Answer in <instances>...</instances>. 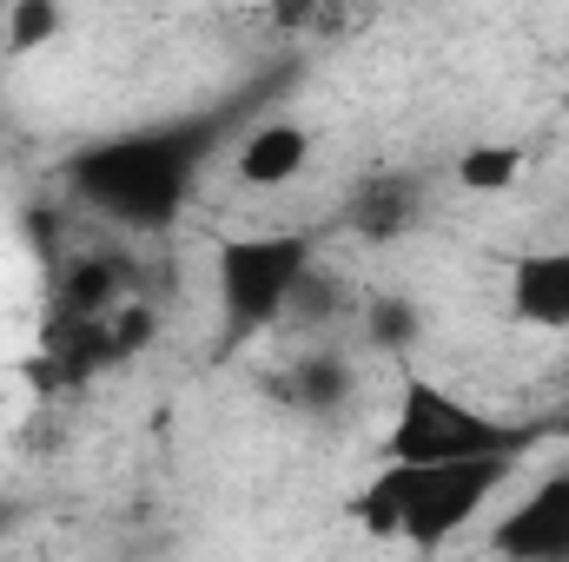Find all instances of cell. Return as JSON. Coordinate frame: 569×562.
Returning <instances> with one entry per match:
<instances>
[{
  "mask_svg": "<svg viewBox=\"0 0 569 562\" xmlns=\"http://www.w3.org/2000/svg\"><path fill=\"white\" fill-rule=\"evenodd\" d=\"M232 120H239V107H232V113H192V120L127 127V133H113V140L80 145V152L67 159V185H73L93 212L120 219L127 232H159V225H172L179 205L192 199L206 159L219 152V140H226Z\"/></svg>",
  "mask_w": 569,
  "mask_h": 562,
  "instance_id": "cell-1",
  "label": "cell"
},
{
  "mask_svg": "<svg viewBox=\"0 0 569 562\" xmlns=\"http://www.w3.org/2000/svg\"><path fill=\"white\" fill-rule=\"evenodd\" d=\"M510 476V456L483 463H385L358 496L351 516L365 536H398L411 550H443Z\"/></svg>",
  "mask_w": 569,
  "mask_h": 562,
  "instance_id": "cell-2",
  "label": "cell"
},
{
  "mask_svg": "<svg viewBox=\"0 0 569 562\" xmlns=\"http://www.w3.org/2000/svg\"><path fill=\"white\" fill-rule=\"evenodd\" d=\"M517 450H523L517 423H497L470 398H457L450 384H437L425 371H405L398 418H391V436H385V463H483V456L517 463Z\"/></svg>",
  "mask_w": 569,
  "mask_h": 562,
  "instance_id": "cell-3",
  "label": "cell"
},
{
  "mask_svg": "<svg viewBox=\"0 0 569 562\" xmlns=\"http://www.w3.org/2000/svg\"><path fill=\"white\" fill-rule=\"evenodd\" d=\"M311 239L305 232H252V239H226L219 245V311H226V338H252L272 318L298 304V291L311 279Z\"/></svg>",
  "mask_w": 569,
  "mask_h": 562,
  "instance_id": "cell-4",
  "label": "cell"
},
{
  "mask_svg": "<svg viewBox=\"0 0 569 562\" xmlns=\"http://www.w3.org/2000/svg\"><path fill=\"white\" fill-rule=\"evenodd\" d=\"M497 562H569V470L537 476L490 530Z\"/></svg>",
  "mask_w": 569,
  "mask_h": 562,
  "instance_id": "cell-5",
  "label": "cell"
},
{
  "mask_svg": "<svg viewBox=\"0 0 569 562\" xmlns=\"http://www.w3.org/2000/svg\"><path fill=\"white\" fill-rule=\"evenodd\" d=\"M510 311H517V324L569 331V245L523 252L510 265Z\"/></svg>",
  "mask_w": 569,
  "mask_h": 562,
  "instance_id": "cell-6",
  "label": "cell"
},
{
  "mask_svg": "<svg viewBox=\"0 0 569 562\" xmlns=\"http://www.w3.org/2000/svg\"><path fill=\"white\" fill-rule=\"evenodd\" d=\"M305 165H311V133H305L298 120H266V127H252V133L239 140V159H232V172H239L246 185H259V192L291 185Z\"/></svg>",
  "mask_w": 569,
  "mask_h": 562,
  "instance_id": "cell-7",
  "label": "cell"
},
{
  "mask_svg": "<svg viewBox=\"0 0 569 562\" xmlns=\"http://www.w3.org/2000/svg\"><path fill=\"white\" fill-rule=\"evenodd\" d=\"M351 398V364L338 351H318V358H298L291 378H284V404L305 411V418H338Z\"/></svg>",
  "mask_w": 569,
  "mask_h": 562,
  "instance_id": "cell-8",
  "label": "cell"
},
{
  "mask_svg": "<svg viewBox=\"0 0 569 562\" xmlns=\"http://www.w3.org/2000/svg\"><path fill=\"white\" fill-rule=\"evenodd\" d=\"M523 145H510V140H477V145H463L457 152V185L463 192H510L517 179H523Z\"/></svg>",
  "mask_w": 569,
  "mask_h": 562,
  "instance_id": "cell-9",
  "label": "cell"
},
{
  "mask_svg": "<svg viewBox=\"0 0 569 562\" xmlns=\"http://www.w3.org/2000/svg\"><path fill=\"white\" fill-rule=\"evenodd\" d=\"M411 179H378L365 199H358V212H351V225L358 232H371V239H385V232H405L411 225Z\"/></svg>",
  "mask_w": 569,
  "mask_h": 562,
  "instance_id": "cell-10",
  "label": "cell"
},
{
  "mask_svg": "<svg viewBox=\"0 0 569 562\" xmlns=\"http://www.w3.org/2000/svg\"><path fill=\"white\" fill-rule=\"evenodd\" d=\"M411 338V304H378V344H405Z\"/></svg>",
  "mask_w": 569,
  "mask_h": 562,
  "instance_id": "cell-11",
  "label": "cell"
},
{
  "mask_svg": "<svg viewBox=\"0 0 569 562\" xmlns=\"http://www.w3.org/2000/svg\"><path fill=\"white\" fill-rule=\"evenodd\" d=\"M40 33H53V13H40V7L13 13V40H20V47H27V40H40Z\"/></svg>",
  "mask_w": 569,
  "mask_h": 562,
  "instance_id": "cell-12",
  "label": "cell"
},
{
  "mask_svg": "<svg viewBox=\"0 0 569 562\" xmlns=\"http://www.w3.org/2000/svg\"><path fill=\"white\" fill-rule=\"evenodd\" d=\"M7 523H13V510H0V543H7Z\"/></svg>",
  "mask_w": 569,
  "mask_h": 562,
  "instance_id": "cell-13",
  "label": "cell"
}]
</instances>
